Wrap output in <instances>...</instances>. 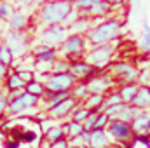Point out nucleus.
Masks as SVG:
<instances>
[{
  "label": "nucleus",
  "mask_w": 150,
  "mask_h": 148,
  "mask_svg": "<svg viewBox=\"0 0 150 148\" xmlns=\"http://www.w3.org/2000/svg\"><path fill=\"white\" fill-rule=\"evenodd\" d=\"M68 72L74 75L79 82H87V80L98 77L100 73H103L101 70L91 66L84 58H82V59H74V61H70V70H68Z\"/></svg>",
  "instance_id": "10"
},
{
  "label": "nucleus",
  "mask_w": 150,
  "mask_h": 148,
  "mask_svg": "<svg viewBox=\"0 0 150 148\" xmlns=\"http://www.w3.org/2000/svg\"><path fill=\"white\" fill-rule=\"evenodd\" d=\"M122 101H120V96H119V92L117 91H113V92H108L107 96H105V108H108V106H115V105H120Z\"/></svg>",
  "instance_id": "34"
},
{
  "label": "nucleus",
  "mask_w": 150,
  "mask_h": 148,
  "mask_svg": "<svg viewBox=\"0 0 150 148\" xmlns=\"http://www.w3.org/2000/svg\"><path fill=\"white\" fill-rule=\"evenodd\" d=\"M89 148H110V136L107 129H93L89 138Z\"/></svg>",
  "instance_id": "18"
},
{
  "label": "nucleus",
  "mask_w": 150,
  "mask_h": 148,
  "mask_svg": "<svg viewBox=\"0 0 150 148\" xmlns=\"http://www.w3.org/2000/svg\"><path fill=\"white\" fill-rule=\"evenodd\" d=\"M30 54L33 56L35 61H45V63H52L54 59L59 58V49H52V47H47L44 44H33L32 45V51Z\"/></svg>",
  "instance_id": "14"
},
{
  "label": "nucleus",
  "mask_w": 150,
  "mask_h": 148,
  "mask_svg": "<svg viewBox=\"0 0 150 148\" xmlns=\"http://www.w3.org/2000/svg\"><path fill=\"white\" fill-rule=\"evenodd\" d=\"M108 2H110L112 5H124V2H126V0H108Z\"/></svg>",
  "instance_id": "44"
},
{
  "label": "nucleus",
  "mask_w": 150,
  "mask_h": 148,
  "mask_svg": "<svg viewBox=\"0 0 150 148\" xmlns=\"http://www.w3.org/2000/svg\"><path fill=\"white\" fill-rule=\"evenodd\" d=\"M7 103H9V99H7V92L2 89V91H0V113H5Z\"/></svg>",
  "instance_id": "39"
},
{
  "label": "nucleus",
  "mask_w": 150,
  "mask_h": 148,
  "mask_svg": "<svg viewBox=\"0 0 150 148\" xmlns=\"http://www.w3.org/2000/svg\"><path fill=\"white\" fill-rule=\"evenodd\" d=\"M70 96L77 99L79 103H82L87 96H89V89H87V84L86 82H77L74 87H72V91H70Z\"/></svg>",
  "instance_id": "26"
},
{
  "label": "nucleus",
  "mask_w": 150,
  "mask_h": 148,
  "mask_svg": "<svg viewBox=\"0 0 150 148\" xmlns=\"http://www.w3.org/2000/svg\"><path fill=\"white\" fill-rule=\"evenodd\" d=\"M38 103H40L38 98L32 96V94H28V92L25 91V94H21L19 98H16V99H9L7 108H5V115H11V117L25 115V113H28V111L35 110V108L38 106Z\"/></svg>",
  "instance_id": "7"
},
{
  "label": "nucleus",
  "mask_w": 150,
  "mask_h": 148,
  "mask_svg": "<svg viewBox=\"0 0 150 148\" xmlns=\"http://www.w3.org/2000/svg\"><path fill=\"white\" fill-rule=\"evenodd\" d=\"M93 26H94V23L89 16H80L72 26H68V33L70 35H87Z\"/></svg>",
  "instance_id": "19"
},
{
  "label": "nucleus",
  "mask_w": 150,
  "mask_h": 148,
  "mask_svg": "<svg viewBox=\"0 0 150 148\" xmlns=\"http://www.w3.org/2000/svg\"><path fill=\"white\" fill-rule=\"evenodd\" d=\"M86 110H96V108H101L103 105H105V96H101V94H89L82 103H80Z\"/></svg>",
  "instance_id": "25"
},
{
  "label": "nucleus",
  "mask_w": 150,
  "mask_h": 148,
  "mask_svg": "<svg viewBox=\"0 0 150 148\" xmlns=\"http://www.w3.org/2000/svg\"><path fill=\"white\" fill-rule=\"evenodd\" d=\"M138 84H140V85H145V87H150V68H147V70H140Z\"/></svg>",
  "instance_id": "36"
},
{
  "label": "nucleus",
  "mask_w": 150,
  "mask_h": 148,
  "mask_svg": "<svg viewBox=\"0 0 150 148\" xmlns=\"http://www.w3.org/2000/svg\"><path fill=\"white\" fill-rule=\"evenodd\" d=\"M14 4L19 9H26V7H32L33 5V0H14Z\"/></svg>",
  "instance_id": "41"
},
{
  "label": "nucleus",
  "mask_w": 150,
  "mask_h": 148,
  "mask_svg": "<svg viewBox=\"0 0 150 148\" xmlns=\"http://www.w3.org/2000/svg\"><path fill=\"white\" fill-rule=\"evenodd\" d=\"M9 72H11V68H7L5 65H2V63H0V82H4V78L7 77Z\"/></svg>",
  "instance_id": "43"
},
{
  "label": "nucleus",
  "mask_w": 150,
  "mask_h": 148,
  "mask_svg": "<svg viewBox=\"0 0 150 148\" xmlns=\"http://www.w3.org/2000/svg\"><path fill=\"white\" fill-rule=\"evenodd\" d=\"M14 61H16V58L12 56L11 49H9L4 42H0V63H2V65H5L7 68H11V70H12Z\"/></svg>",
  "instance_id": "27"
},
{
  "label": "nucleus",
  "mask_w": 150,
  "mask_h": 148,
  "mask_svg": "<svg viewBox=\"0 0 150 148\" xmlns=\"http://www.w3.org/2000/svg\"><path fill=\"white\" fill-rule=\"evenodd\" d=\"M68 28L63 25H51V26H42L37 33V42L44 44L52 49H59L63 42L68 38Z\"/></svg>",
  "instance_id": "6"
},
{
  "label": "nucleus",
  "mask_w": 150,
  "mask_h": 148,
  "mask_svg": "<svg viewBox=\"0 0 150 148\" xmlns=\"http://www.w3.org/2000/svg\"><path fill=\"white\" fill-rule=\"evenodd\" d=\"M131 106H134L138 110H150V87L140 85L136 96L131 101Z\"/></svg>",
  "instance_id": "20"
},
{
  "label": "nucleus",
  "mask_w": 150,
  "mask_h": 148,
  "mask_svg": "<svg viewBox=\"0 0 150 148\" xmlns=\"http://www.w3.org/2000/svg\"><path fill=\"white\" fill-rule=\"evenodd\" d=\"M4 44L11 49V52H12V56L16 59L28 56L30 51H32V37L28 35V32H14V30H9L5 33Z\"/></svg>",
  "instance_id": "4"
},
{
  "label": "nucleus",
  "mask_w": 150,
  "mask_h": 148,
  "mask_svg": "<svg viewBox=\"0 0 150 148\" xmlns=\"http://www.w3.org/2000/svg\"><path fill=\"white\" fill-rule=\"evenodd\" d=\"M87 115H89V110H86L82 105H79V106L72 111V115H70V117H72V120H75V122L84 124V120L87 118Z\"/></svg>",
  "instance_id": "32"
},
{
  "label": "nucleus",
  "mask_w": 150,
  "mask_h": 148,
  "mask_svg": "<svg viewBox=\"0 0 150 148\" xmlns=\"http://www.w3.org/2000/svg\"><path fill=\"white\" fill-rule=\"evenodd\" d=\"M124 32V23L122 19L119 18H107V19H101L98 21L91 32L86 35L87 37V42L91 47H96V45H103V44H112L115 40H119V37L122 35Z\"/></svg>",
  "instance_id": "1"
},
{
  "label": "nucleus",
  "mask_w": 150,
  "mask_h": 148,
  "mask_svg": "<svg viewBox=\"0 0 150 148\" xmlns=\"http://www.w3.org/2000/svg\"><path fill=\"white\" fill-rule=\"evenodd\" d=\"M2 85H4V91H14V89H25V82L19 78V75L16 73L14 70H11L7 77L4 78V82H2Z\"/></svg>",
  "instance_id": "23"
},
{
  "label": "nucleus",
  "mask_w": 150,
  "mask_h": 148,
  "mask_svg": "<svg viewBox=\"0 0 150 148\" xmlns=\"http://www.w3.org/2000/svg\"><path fill=\"white\" fill-rule=\"evenodd\" d=\"M49 148H70L68 141L67 140H61V141H56V143H51Z\"/></svg>",
  "instance_id": "42"
},
{
  "label": "nucleus",
  "mask_w": 150,
  "mask_h": 148,
  "mask_svg": "<svg viewBox=\"0 0 150 148\" xmlns=\"http://www.w3.org/2000/svg\"><path fill=\"white\" fill-rule=\"evenodd\" d=\"M79 18H80V9H79V7H75V5H74V7L70 9V12L67 14V18L63 19V23H61V25L68 28V26H72V25H74V23L77 21V19H79Z\"/></svg>",
  "instance_id": "31"
},
{
  "label": "nucleus",
  "mask_w": 150,
  "mask_h": 148,
  "mask_svg": "<svg viewBox=\"0 0 150 148\" xmlns=\"http://www.w3.org/2000/svg\"><path fill=\"white\" fill-rule=\"evenodd\" d=\"M61 140H67L65 138V132H63V129H61V124H56V125H52L51 129H47L45 132H44V141L45 143H56V141H61Z\"/></svg>",
  "instance_id": "24"
},
{
  "label": "nucleus",
  "mask_w": 150,
  "mask_h": 148,
  "mask_svg": "<svg viewBox=\"0 0 150 148\" xmlns=\"http://www.w3.org/2000/svg\"><path fill=\"white\" fill-rule=\"evenodd\" d=\"M131 129L136 136L150 134V110L138 111V115L131 120Z\"/></svg>",
  "instance_id": "15"
},
{
  "label": "nucleus",
  "mask_w": 150,
  "mask_h": 148,
  "mask_svg": "<svg viewBox=\"0 0 150 148\" xmlns=\"http://www.w3.org/2000/svg\"><path fill=\"white\" fill-rule=\"evenodd\" d=\"M140 47L145 51V52H150V25H143V35H142V40H140Z\"/></svg>",
  "instance_id": "33"
},
{
  "label": "nucleus",
  "mask_w": 150,
  "mask_h": 148,
  "mask_svg": "<svg viewBox=\"0 0 150 148\" xmlns=\"http://www.w3.org/2000/svg\"><path fill=\"white\" fill-rule=\"evenodd\" d=\"M74 4L70 0H47L37 9V19L42 26L61 25Z\"/></svg>",
  "instance_id": "2"
},
{
  "label": "nucleus",
  "mask_w": 150,
  "mask_h": 148,
  "mask_svg": "<svg viewBox=\"0 0 150 148\" xmlns=\"http://www.w3.org/2000/svg\"><path fill=\"white\" fill-rule=\"evenodd\" d=\"M5 2H9V4H14V0H5Z\"/></svg>",
  "instance_id": "47"
},
{
  "label": "nucleus",
  "mask_w": 150,
  "mask_h": 148,
  "mask_svg": "<svg viewBox=\"0 0 150 148\" xmlns=\"http://www.w3.org/2000/svg\"><path fill=\"white\" fill-rule=\"evenodd\" d=\"M108 122H110V118H108L105 113H100L98 118H96V122H94V127H93V129H107Z\"/></svg>",
  "instance_id": "35"
},
{
  "label": "nucleus",
  "mask_w": 150,
  "mask_h": 148,
  "mask_svg": "<svg viewBox=\"0 0 150 148\" xmlns=\"http://www.w3.org/2000/svg\"><path fill=\"white\" fill-rule=\"evenodd\" d=\"M79 105H80V103L70 96V98L63 99L61 103H58L56 106L49 108V110H47V115H49L51 118H54V120H58V118H65V117L72 115V111H74L75 108L79 106Z\"/></svg>",
  "instance_id": "13"
},
{
  "label": "nucleus",
  "mask_w": 150,
  "mask_h": 148,
  "mask_svg": "<svg viewBox=\"0 0 150 148\" xmlns=\"http://www.w3.org/2000/svg\"><path fill=\"white\" fill-rule=\"evenodd\" d=\"M86 84H87L89 94H101V96H107V94H108V91L115 85V80H113L112 75L100 73L98 77H94V78L87 80Z\"/></svg>",
  "instance_id": "11"
},
{
  "label": "nucleus",
  "mask_w": 150,
  "mask_h": 148,
  "mask_svg": "<svg viewBox=\"0 0 150 148\" xmlns=\"http://www.w3.org/2000/svg\"><path fill=\"white\" fill-rule=\"evenodd\" d=\"M117 42V40H115ZM112 42V44H103V45H96V47H91L87 52H86V61L91 65V66H94V68H98V70H107L108 66H110V63H112V58L113 54H115V51H117V44Z\"/></svg>",
  "instance_id": "3"
},
{
  "label": "nucleus",
  "mask_w": 150,
  "mask_h": 148,
  "mask_svg": "<svg viewBox=\"0 0 150 148\" xmlns=\"http://www.w3.org/2000/svg\"><path fill=\"white\" fill-rule=\"evenodd\" d=\"M4 118H5V113H0V125L4 124Z\"/></svg>",
  "instance_id": "46"
},
{
  "label": "nucleus",
  "mask_w": 150,
  "mask_h": 148,
  "mask_svg": "<svg viewBox=\"0 0 150 148\" xmlns=\"http://www.w3.org/2000/svg\"><path fill=\"white\" fill-rule=\"evenodd\" d=\"M9 25V30H14V32H26L28 26H30V16L25 14L23 11H14V14L9 18L7 21Z\"/></svg>",
  "instance_id": "17"
},
{
  "label": "nucleus",
  "mask_w": 150,
  "mask_h": 148,
  "mask_svg": "<svg viewBox=\"0 0 150 148\" xmlns=\"http://www.w3.org/2000/svg\"><path fill=\"white\" fill-rule=\"evenodd\" d=\"M98 2H101V0H74L72 4H74L75 7H79V9H89L94 4H98Z\"/></svg>",
  "instance_id": "37"
},
{
  "label": "nucleus",
  "mask_w": 150,
  "mask_h": 148,
  "mask_svg": "<svg viewBox=\"0 0 150 148\" xmlns=\"http://www.w3.org/2000/svg\"><path fill=\"white\" fill-rule=\"evenodd\" d=\"M70 70V61L65 59V58H58L52 61V68H51V73H65Z\"/></svg>",
  "instance_id": "29"
},
{
  "label": "nucleus",
  "mask_w": 150,
  "mask_h": 148,
  "mask_svg": "<svg viewBox=\"0 0 150 148\" xmlns=\"http://www.w3.org/2000/svg\"><path fill=\"white\" fill-rule=\"evenodd\" d=\"M110 75L113 77V80L120 85L124 84H133V82H138L140 78V70L138 66L127 63V61H117L113 63L112 68H110Z\"/></svg>",
  "instance_id": "8"
},
{
  "label": "nucleus",
  "mask_w": 150,
  "mask_h": 148,
  "mask_svg": "<svg viewBox=\"0 0 150 148\" xmlns=\"http://www.w3.org/2000/svg\"><path fill=\"white\" fill-rule=\"evenodd\" d=\"M70 2H74V0H70Z\"/></svg>",
  "instance_id": "49"
},
{
  "label": "nucleus",
  "mask_w": 150,
  "mask_h": 148,
  "mask_svg": "<svg viewBox=\"0 0 150 148\" xmlns=\"http://www.w3.org/2000/svg\"><path fill=\"white\" fill-rule=\"evenodd\" d=\"M138 89H140V84H138V82L120 85V87L117 89V92H119V96H120V101H122L124 105H131V101H133V98L136 96Z\"/></svg>",
  "instance_id": "21"
},
{
  "label": "nucleus",
  "mask_w": 150,
  "mask_h": 148,
  "mask_svg": "<svg viewBox=\"0 0 150 148\" xmlns=\"http://www.w3.org/2000/svg\"><path fill=\"white\" fill-rule=\"evenodd\" d=\"M113 11V5L108 0H101L98 4H94L93 7L87 9V14L93 21H101V19H107Z\"/></svg>",
  "instance_id": "16"
},
{
  "label": "nucleus",
  "mask_w": 150,
  "mask_h": 148,
  "mask_svg": "<svg viewBox=\"0 0 150 148\" xmlns=\"http://www.w3.org/2000/svg\"><path fill=\"white\" fill-rule=\"evenodd\" d=\"M25 91H26L28 94L38 98V99H42V96H44V92H45V85H44L42 82H38V80H32L30 84L25 85Z\"/></svg>",
  "instance_id": "28"
},
{
  "label": "nucleus",
  "mask_w": 150,
  "mask_h": 148,
  "mask_svg": "<svg viewBox=\"0 0 150 148\" xmlns=\"http://www.w3.org/2000/svg\"><path fill=\"white\" fill-rule=\"evenodd\" d=\"M61 129H63V132H65V138H68V140H74V138L82 136V132L86 131L84 125H82L80 122H75V120H67V122H63V124H61Z\"/></svg>",
  "instance_id": "22"
},
{
  "label": "nucleus",
  "mask_w": 150,
  "mask_h": 148,
  "mask_svg": "<svg viewBox=\"0 0 150 148\" xmlns=\"http://www.w3.org/2000/svg\"><path fill=\"white\" fill-rule=\"evenodd\" d=\"M16 73L19 75V78L25 82V85L30 84L32 80H35V72H28V70H25V72H16Z\"/></svg>",
  "instance_id": "38"
},
{
  "label": "nucleus",
  "mask_w": 150,
  "mask_h": 148,
  "mask_svg": "<svg viewBox=\"0 0 150 148\" xmlns=\"http://www.w3.org/2000/svg\"><path fill=\"white\" fill-rule=\"evenodd\" d=\"M107 132L112 136L113 140H117V141H129L133 136H134V132H133V129H131V124H127V122H119V120H110L108 122V125H107Z\"/></svg>",
  "instance_id": "12"
},
{
  "label": "nucleus",
  "mask_w": 150,
  "mask_h": 148,
  "mask_svg": "<svg viewBox=\"0 0 150 148\" xmlns=\"http://www.w3.org/2000/svg\"><path fill=\"white\" fill-rule=\"evenodd\" d=\"M79 80L70 72H65V73H51L44 85H45V91L61 92V91H72V87Z\"/></svg>",
  "instance_id": "9"
},
{
  "label": "nucleus",
  "mask_w": 150,
  "mask_h": 148,
  "mask_svg": "<svg viewBox=\"0 0 150 148\" xmlns=\"http://www.w3.org/2000/svg\"><path fill=\"white\" fill-rule=\"evenodd\" d=\"M2 89H4V85H2V82H0V91H2Z\"/></svg>",
  "instance_id": "48"
},
{
  "label": "nucleus",
  "mask_w": 150,
  "mask_h": 148,
  "mask_svg": "<svg viewBox=\"0 0 150 148\" xmlns=\"http://www.w3.org/2000/svg\"><path fill=\"white\" fill-rule=\"evenodd\" d=\"M14 11H16L14 4H9L5 0H0V19L2 21H9V18L14 14Z\"/></svg>",
  "instance_id": "30"
},
{
  "label": "nucleus",
  "mask_w": 150,
  "mask_h": 148,
  "mask_svg": "<svg viewBox=\"0 0 150 148\" xmlns=\"http://www.w3.org/2000/svg\"><path fill=\"white\" fill-rule=\"evenodd\" d=\"M87 51H89V42L86 35H68V38L59 47V56L68 61H74V59H82Z\"/></svg>",
  "instance_id": "5"
},
{
  "label": "nucleus",
  "mask_w": 150,
  "mask_h": 148,
  "mask_svg": "<svg viewBox=\"0 0 150 148\" xmlns=\"http://www.w3.org/2000/svg\"><path fill=\"white\" fill-rule=\"evenodd\" d=\"M45 2H47V0H33V5H35V7H40V5H44Z\"/></svg>",
  "instance_id": "45"
},
{
  "label": "nucleus",
  "mask_w": 150,
  "mask_h": 148,
  "mask_svg": "<svg viewBox=\"0 0 150 148\" xmlns=\"http://www.w3.org/2000/svg\"><path fill=\"white\" fill-rule=\"evenodd\" d=\"M21 94H25V89H14V91H9V92H7V99H16V98H19Z\"/></svg>",
  "instance_id": "40"
}]
</instances>
